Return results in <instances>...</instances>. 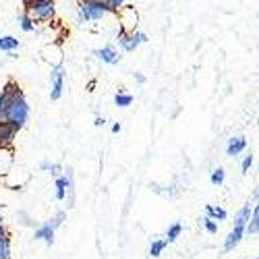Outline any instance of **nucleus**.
I'll return each mask as SVG.
<instances>
[{
  "label": "nucleus",
  "mask_w": 259,
  "mask_h": 259,
  "mask_svg": "<svg viewBox=\"0 0 259 259\" xmlns=\"http://www.w3.org/2000/svg\"><path fill=\"white\" fill-rule=\"evenodd\" d=\"M29 114H31V108L29 102L23 94V90L19 88L17 81H9V102H7V112H5V120L9 124H13L17 131L25 128V124L29 122Z\"/></svg>",
  "instance_id": "nucleus-1"
},
{
  "label": "nucleus",
  "mask_w": 259,
  "mask_h": 259,
  "mask_svg": "<svg viewBox=\"0 0 259 259\" xmlns=\"http://www.w3.org/2000/svg\"><path fill=\"white\" fill-rule=\"evenodd\" d=\"M108 15V9L102 0H79L77 5V19L79 23H96Z\"/></svg>",
  "instance_id": "nucleus-2"
},
{
  "label": "nucleus",
  "mask_w": 259,
  "mask_h": 259,
  "mask_svg": "<svg viewBox=\"0 0 259 259\" xmlns=\"http://www.w3.org/2000/svg\"><path fill=\"white\" fill-rule=\"evenodd\" d=\"M23 11L35 21V23H50L56 19V3L54 0H41V3H33L29 7H23Z\"/></svg>",
  "instance_id": "nucleus-3"
},
{
  "label": "nucleus",
  "mask_w": 259,
  "mask_h": 259,
  "mask_svg": "<svg viewBox=\"0 0 259 259\" xmlns=\"http://www.w3.org/2000/svg\"><path fill=\"white\" fill-rule=\"evenodd\" d=\"M116 41L122 52L126 54H133L141 44H147L149 41V35L143 33V31H124L122 27H118V33H116Z\"/></svg>",
  "instance_id": "nucleus-4"
},
{
  "label": "nucleus",
  "mask_w": 259,
  "mask_h": 259,
  "mask_svg": "<svg viewBox=\"0 0 259 259\" xmlns=\"http://www.w3.org/2000/svg\"><path fill=\"white\" fill-rule=\"evenodd\" d=\"M64 85H67V69H64V64L62 62L52 64V69H50V100L52 102H58L64 96Z\"/></svg>",
  "instance_id": "nucleus-5"
},
{
  "label": "nucleus",
  "mask_w": 259,
  "mask_h": 259,
  "mask_svg": "<svg viewBox=\"0 0 259 259\" xmlns=\"http://www.w3.org/2000/svg\"><path fill=\"white\" fill-rule=\"evenodd\" d=\"M116 17H118V27H122L124 31H137V27H139V15H137V11H135V7H122L118 13H114Z\"/></svg>",
  "instance_id": "nucleus-6"
},
{
  "label": "nucleus",
  "mask_w": 259,
  "mask_h": 259,
  "mask_svg": "<svg viewBox=\"0 0 259 259\" xmlns=\"http://www.w3.org/2000/svg\"><path fill=\"white\" fill-rule=\"evenodd\" d=\"M94 56H96L100 62H104V64H110V67H114V64L120 62V54H118V50H116L112 44H108V46H102V48L94 50Z\"/></svg>",
  "instance_id": "nucleus-7"
},
{
  "label": "nucleus",
  "mask_w": 259,
  "mask_h": 259,
  "mask_svg": "<svg viewBox=\"0 0 259 259\" xmlns=\"http://www.w3.org/2000/svg\"><path fill=\"white\" fill-rule=\"evenodd\" d=\"M245 228L243 226H232V230L228 232V236L224 239V245H222V251L224 253H230V251H234L236 247H239L241 243H243V239H245Z\"/></svg>",
  "instance_id": "nucleus-8"
},
{
  "label": "nucleus",
  "mask_w": 259,
  "mask_h": 259,
  "mask_svg": "<svg viewBox=\"0 0 259 259\" xmlns=\"http://www.w3.org/2000/svg\"><path fill=\"white\" fill-rule=\"evenodd\" d=\"M247 149V137L243 135H232L226 143V156L228 158H236V156H241L243 152Z\"/></svg>",
  "instance_id": "nucleus-9"
},
{
  "label": "nucleus",
  "mask_w": 259,
  "mask_h": 259,
  "mask_svg": "<svg viewBox=\"0 0 259 259\" xmlns=\"http://www.w3.org/2000/svg\"><path fill=\"white\" fill-rule=\"evenodd\" d=\"M17 128L13 124H9L7 120H0V149H7L13 145L15 137H17Z\"/></svg>",
  "instance_id": "nucleus-10"
},
{
  "label": "nucleus",
  "mask_w": 259,
  "mask_h": 259,
  "mask_svg": "<svg viewBox=\"0 0 259 259\" xmlns=\"http://www.w3.org/2000/svg\"><path fill=\"white\" fill-rule=\"evenodd\" d=\"M54 234H56V230H54L48 222H44L41 226H37V228H35L33 239H35V241H44L48 247H52V245H54Z\"/></svg>",
  "instance_id": "nucleus-11"
},
{
  "label": "nucleus",
  "mask_w": 259,
  "mask_h": 259,
  "mask_svg": "<svg viewBox=\"0 0 259 259\" xmlns=\"http://www.w3.org/2000/svg\"><path fill=\"white\" fill-rule=\"evenodd\" d=\"M64 177H67V195H64V201H67V207H75V172L73 168H64Z\"/></svg>",
  "instance_id": "nucleus-12"
},
{
  "label": "nucleus",
  "mask_w": 259,
  "mask_h": 259,
  "mask_svg": "<svg viewBox=\"0 0 259 259\" xmlns=\"http://www.w3.org/2000/svg\"><path fill=\"white\" fill-rule=\"evenodd\" d=\"M0 259H13L11 251V234L7 226H0Z\"/></svg>",
  "instance_id": "nucleus-13"
},
{
  "label": "nucleus",
  "mask_w": 259,
  "mask_h": 259,
  "mask_svg": "<svg viewBox=\"0 0 259 259\" xmlns=\"http://www.w3.org/2000/svg\"><path fill=\"white\" fill-rule=\"evenodd\" d=\"M245 234H249V236H257L259 234V207H257V203L253 205L251 215H249V220L245 224Z\"/></svg>",
  "instance_id": "nucleus-14"
},
{
  "label": "nucleus",
  "mask_w": 259,
  "mask_h": 259,
  "mask_svg": "<svg viewBox=\"0 0 259 259\" xmlns=\"http://www.w3.org/2000/svg\"><path fill=\"white\" fill-rule=\"evenodd\" d=\"M17 25H19V29H21V31H25V33H33L37 23H35V21H33L25 11H23V13H19V15H17Z\"/></svg>",
  "instance_id": "nucleus-15"
},
{
  "label": "nucleus",
  "mask_w": 259,
  "mask_h": 259,
  "mask_svg": "<svg viewBox=\"0 0 259 259\" xmlns=\"http://www.w3.org/2000/svg\"><path fill=\"white\" fill-rule=\"evenodd\" d=\"M205 215L207 218H211V220H215V222H224L226 218H228V211L224 209V207H220V205H205Z\"/></svg>",
  "instance_id": "nucleus-16"
},
{
  "label": "nucleus",
  "mask_w": 259,
  "mask_h": 259,
  "mask_svg": "<svg viewBox=\"0 0 259 259\" xmlns=\"http://www.w3.org/2000/svg\"><path fill=\"white\" fill-rule=\"evenodd\" d=\"M21 41L15 37V35H0V50L3 52H15L19 50Z\"/></svg>",
  "instance_id": "nucleus-17"
},
{
  "label": "nucleus",
  "mask_w": 259,
  "mask_h": 259,
  "mask_svg": "<svg viewBox=\"0 0 259 259\" xmlns=\"http://www.w3.org/2000/svg\"><path fill=\"white\" fill-rule=\"evenodd\" d=\"M54 195L58 201H64V195H67V177L64 175L54 177Z\"/></svg>",
  "instance_id": "nucleus-18"
},
{
  "label": "nucleus",
  "mask_w": 259,
  "mask_h": 259,
  "mask_svg": "<svg viewBox=\"0 0 259 259\" xmlns=\"http://www.w3.org/2000/svg\"><path fill=\"white\" fill-rule=\"evenodd\" d=\"M255 205V203H253ZM251 203H247V205H243L239 211L234 213V226H243L245 228V224H247V220H249V215H251Z\"/></svg>",
  "instance_id": "nucleus-19"
},
{
  "label": "nucleus",
  "mask_w": 259,
  "mask_h": 259,
  "mask_svg": "<svg viewBox=\"0 0 259 259\" xmlns=\"http://www.w3.org/2000/svg\"><path fill=\"white\" fill-rule=\"evenodd\" d=\"M166 247H168L166 239H154L152 245H149V257H152V259H158V257L164 253Z\"/></svg>",
  "instance_id": "nucleus-20"
},
{
  "label": "nucleus",
  "mask_w": 259,
  "mask_h": 259,
  "mask_svg": "<svg viewBox=\"0 0 259 259\" xmlns=\"http://www.w3.org/2000/svg\"><path fill=\"white\" fill-rule=\"evenodd\" d=\"M133 102H135V98H133L131 94L122 92V90H118L116 96H114V106H118V108H128Z\"/></svg>",
  "instance_id": "nucleus-21"
},
{
  "label": "nucleus",
  "mask_w": 259,
  "mask_h": 259,
  "mask_svg": "<svg viewBox=\"0 0 259 259\" xmlns=\"http://www.w3.org/2000/svg\"><path fill=\"white\" fill-rule=\"evenodd\" d=\"M224 181H226V170L224 168H213L211 172H209V183L213 185V187H220V185H224Z\"/></svg>",
  "instance_id": "nucleus-22"
},
{
  "label": "nucleus",
  "mask_w": 259,
  "mask_h": 259,
  "mask_svg": "<svg viewBox=\"0 0 259 259\" xmlns=\"http://www.w3.org/2000/svg\"><path fill=\"white\" fill-rule=\"evenodd\" d=\"M183 232V224L181 222H175V224H170L168 230H166V243H175L179 236Z\"/></svg>",
  "instance_id": "nucleus-23"
},
{
  "label": "nucleus",
  "mask_w": 259,
  "mask_h": 259,
  "mask_svg": "<svg viewBox=\"0 0 259 259\" xmlns=\"http://www.w3.org/2000/svg\"><path fill=\"white\" fill-rule=\"evenodd\" d=\"M64 222H67V211H64V209H58V211L52 215V218L48 220V224H50L54 230H58V228H60Z\"/></svg>",
  "instance_id": "nucleus-24"
},
{
  "label": "nucleus",
  "mask_w": 259,
  "mask_h": 259,
  "mask_svg": "<svg viewBox=\"0 0 259 259\" xmlns=\"http://www.w3.org/2000/svg\"><path fill=\"white\" fill-rule=\"evenodd\" d=\"M39 170H44V172H48V175H52V177H58L60 172H62V168H60V164H54V162H48V160H44L39 164Z\"/></svg>",
  "instance_id": "nucleus-25"
},
{
  "label": "nucleus",
  "mask_w": 259,
  "mask_h": 259,
  "mask_svg": "<svg viewBox=\"0 0 259 259\" xmlns=\"http://www.w3.org/2000/svg\"><path fill=\"white\" fill-rule=\"evenodd\" d=\"M7 102H9V81L5 83L3 92H0V120H5V112H7Z\"/></svg>",
  "instance_id": "nucleus-26"
},
{
  "label": "nucleus",
  "mask_w": 259,
  "mask_h": 259,
  "mask_svg": "<svg viewBox=\"0 0 259 259\" xmlns=\"http://www.w3.org/2000/svg\"><path fill=\"white\" fill-rule=\"evenodd\" d=\"M102 3L106 5L108 13H118V11L126 5V0H102Z\"/></svg>",
  "instance_id": "nucleus-27"
},
{
  "label": "nucleus",
  "mask_w": 259,
  "mask_h": 259,
  "mask_svg": "<svg viewBox=\"0 0 259 259\" xmlns=\"http://www.w3.org/2000/svg\"><path fill=\"white\" fill-rule=\"evenodd\" d=\"M201 226H203V230L209 232V234H218V222L211 220V218H207V215L201 220Z\"/></svg>",
  "instance_id": "nucleus-28"
},
{
  "label": "nucleus",
  "mask_w": 259,
  "mask_h": 259,
  "mask_svg": "<svg viewBox=\"0 0 259 259\" xmlns=\"http://www.w3.org/2000/svg\"><path fill=\"white\" fill-rule=\"evenodd\" d=\"M253 162H255V156L249 152V154L243 158V162H241V170H243V175H249V170H251Z\"/></svg>",
  "instance_id": "nucleus-29"
},
{
  "label": "nucleus",
  "mask_w": 259,
  "mask_h": 259,
  "mask_svg": "<svg viewBox=\"0 0 259 259\" xmlns=\"http://www.w3.org/2000/svg\"><path fill=\"white\" fill-rule=\"evenodd\" d=\"M133 77H135V81H137V83H139V85H143V83H145V81H147V77H145V75H143V73H135V75H133Z\"/></svg>",
  "instance_id": "nucleus-30"
},
{
  "label": "nucleus",
  "mask_w": 259,
  "mask_h": 259,
  "mask_svg": "<svg viewBox=\"0 0 259 259\" xmlns=\"http://www.w3.org/2000/svg\"><path fill=\"white\" fill-rule=\"evenodd\" d=\"M106 124V118L104 116H96V120H94V126H98V128H102Z\"/></svg>",
  "instance_id": "nucleus-31"
},
{
  "label": "nucleus",
  "mask_w": 259,
  "mask_h": 259,
  "mask_svg": "<svg viewBox=\"0 0 259 259\" xmlns=\"http://www.w3.org/2000/svg\"><path fill=\"white\" fill-rule=\"evenodd\" d=\"M120 131H122V124L120 122H114L112 124V133H120Z\"/></svg>",
  "instance_id": "nucleus-32"
},
{
  "label": "nucleus",
  "mask_w": 259,
  "mask_h": 259,
  "mask_svg": "<svg viewBox=\"0 0 259 259\" xmlns=\"http://www.w3.org/2000/svg\"><path fill=\"white\" fill-rule=\"evenodd\" d=\"M33 3H41V0H23V7H29V5H33Z\"/></svg>",
  "instance_id": "nucleus-33"
},
{
  "label": "nucleus",
  "mask_w": 259,
  "mask_h": 259,
  "mask_svg": "<svg viewBox=\"0 0 259 259\" xmlns=\"http://www.w3.org/2000/svg\"><path fill=\"white\" fill-rule=\"evenodd\" d=\"M0 226H5V215L0 213Z\"/></svg>",
  "instance_id": "nucleus-34"
},
{
  "label": "nucleus",
  "mask_w": 259,
  "mask_h": 259,
  "mask_svg": "<svg viewBox=\"0 0 259 259\" xmlns=\"http://www.w3.org/2000/svg\"><path fill=\"white\" fill-rule=\"evenodd\" d=\"M0 35H3V25H0Z\"/></svg>",
  "instance_id": "nucleus-35"
},
{
  "label": "nucleus",
  "mask_w": 259,
  "mask_h": 259,
  "mask_svg": "<svg viewBox=\"0 0 259 259\" xmlns=\"http://www.w3.org/2000/svg\"><path fill=\"white\" fill-rule=\"evenodd\" d=\"M251 259H259V257H251Z\"/></svg>",
  "instance_id": "nucleus-36"
},
{
  "label": "nucleus",
  "mask_w": 259,
  "mask_h": 259,
  "mask_svg": "<svg viewBox=\"0 0 259 259\" xmlns=\"http://www.w3.org/2000/svg\"><path fill=\"white\" fill-rule=\"evenodd\" d=\"M147 259H152V257H147Z\"/></svg>",
  "instance_id": "nucleus-37"
}]
</instances>
